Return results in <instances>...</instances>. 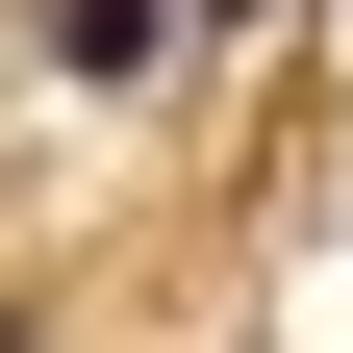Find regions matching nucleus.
<instances>
[{
    "label": "nucleus",
    "instance_id": "obj_1",
    "mask_svg": "<svg viewBox=\"0 0 353 353\" xmlns=\"http://www.w3.org/2000/svg\"><path fill=\"white\" fill-rule=\"evenodd\" d=\"M51 76H101V101H126V76H176V0H51Z\"/></svg>",
    "mask_w": 353,
    "mask_h": 353
}]
</instances>
